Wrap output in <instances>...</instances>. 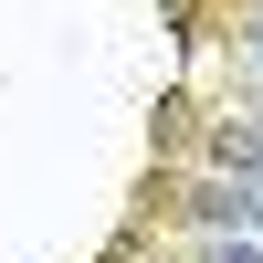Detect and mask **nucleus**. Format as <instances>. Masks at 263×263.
<instances>
[{
    "instance_id": "1",
    "label": "nucleus",
    "mask_w": 263,
    "mask_h": 263,
    "mask_svg": "<svg viewBox=\"0 0 263 263\" xmlns=\"http://www.w3.org/2000/svg\"><path fill=\"white\" fill-rule=\"evenodd\" d=\"M190 221H200V232H253V242H263V179H232V168L200 179V190H190Z\"/></svg>"
},
{
    "instance_id": "2",
    "label": "nucleus",
    "mask_w": 263,
    "mask_h": 263,
    "mask_svg": "<svg viewBox=\"0 0 263 263\" xmlns=\"http://www.w3.org/2000/svg\"><path fill=\"white\" fill-rule=\"evenodd\" d=\"M221 168H232V179H263V105L221 126Z\"/></svg>"
},
{
    "instance_id": "3",
    "label": "nucleus",
    "mask_w": 263,
    "mask_h": 263,
    "mask_svg": "<svg viewBox=\"0 0 263 263\" xmlns=\"http://www.w3.org/2000/svg\"><path fill=\"white\" fill-rule=\"evenodd\" d=\"M242 63H253V84H263V21H242Z\"/></svg>"
},
{
    "instance_id": "4",
    "label": "nucleus",
    "mask_w": 263,
    "mask_h": 263,
    "mask_svg": "<svg viewBox=\"0 0 263 263\" xmlns=\"http://www.w3.org/2000/svg\"><path fill=\"white\" fill-rule=\"evenodd\" d=\"M211 263H263V242H211Z\"/></svg>"
},
{
    "instance_id": "5",
    "label": "nucleus",
    "mask_w": 263,
    "mask_h": 263,
    "mask_svg": "<svg viewBox=\"0 0 263 263\" xmlns=\"http://www.w3.org/2000/svg\"><path fill=\"white\" fill-rule=\"evenodd\" d=\"M253 21H263V11H253Z\"/></svg>"
}]
</instances>
